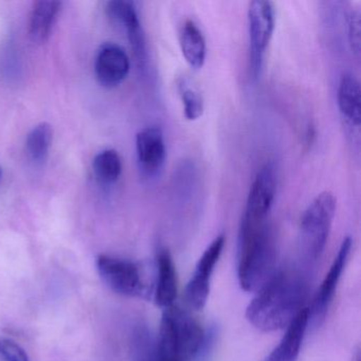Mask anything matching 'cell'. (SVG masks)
<instances>
[{"instance_id":"obj_23","label":"cell","mask_w":361,"mask_h":361,"mask_svg":"<svg viewBox=\"0 0 361 361\" xmlns=\"http://www.w3.org/2000/svg\"><path fill=\"white\" fill-rule=\"evenodd\" d=\"M352 361H361L360 350L357 348L352 357Z\"/></svg>"},{"instance_id":"obj_10","label":"cell","mask_w":361,"mask_h":361,"mask_svg":"<svg viewBox=\"0 0 361 361\" xmlns=\"http://www.w3.org/2000/svg\"><path fill=\"white\" fill-rule=\"evenodd\" d=\"M130 59L121 46L106 43L101 46L94 62L97 79L105 87H117L128 75Z\"/></svg>"},{"instance_id":"obj_9","label":"cell","mask_w":361,"mask_h":361,"mask_svg":"<svg viewBox=\"0 0 361 361\" xmlns=\"http://www.w3.org/2000/svg\"><path fill=\"white\" fill-rule=\"evenodd\" d=\"M276 193V168L267 162L257 172L247 198L246 209L243 219L250 221H265L271 210Z\"/></svg>"},{"instance_id":"obj_14","label":"cell","mask_w":361,"mask_h":361,"mask_svg":"<svg viewBox=\"0 0 361 361\" xmlns=\"http://www.w3.org/2000/svg\"><path fill=\"white\" fill-rule=\"evenodd\" d=\"M337 104L342 119L350 128L359 130L361 123V90L358 79L345 73L340 78Z\"/></svg>"},{"instance_id":"obj_18","label":"cell","mask_w":361,"mask_h":361,"mask_svg":"<svg viewBox=\"0 0 361 361\" xmlns=\"http://www.w3.org/2000/svg\"><path fill=\"white\" fill-rule=\"evenodd\" d=\"M54 140V128L47 122L39 123L29 133L26 140V153L29 159L41 166L49 156Z\"/></svg>"},{"instance_id":"obj_15","label":"cell","mask_w":361,"mask_h":361,"mask_svg":"<svg viewBox=\"0 0 361 361\" xmlns=\"http://www.w3.org/2000/svg\"><path fill=\"white\" fill-rule=\"evenodd\" d=\"M308 329L307 307L285 329L278 345L264 361H297Z\"/></svg>"},{"instance_id":"obj_19","label":"cell","mask_w":361,"mask_h":361,"mask_svg":"<svg viewBox=\"0 0 361 361\" xmlns=\"http://www.w3.org/2000/svg\"><path fill=\"white\" fill-rule=\"evenodd\" d=\"M94 177L103 185H111L122 174V159L115 149H105L96 156L92 162Z\"/></svg>"},{"instance_id":"obj_11","label":"cell","mask_w":361,"mask_h":361,"mask_svg":"<svg viewBox=\"0 0 361 361\" xmlns=\"http://www.w3.org/2000/svg\"><path fill=\"white\" fill-rule=\"evenodd\" d=\"M137 157L139 166L147 176L157 174L166 158L164 132L158 126L143 128L136 137Z\"/></svg>"},{"instance_id":"obj_12","label":"cell","mask_w":361,"mask_h":361,"mask_svg":"<svg viewBox=\"0 0 361 361\" xmlns=\"http://www.w3.org/2000/svg\"><path fill=\"white\" fill-rule=\"evenodd\" d=\"M106 13L116 24L126 31L135 56L139 62L145 61V39L136 6L126 0H114L106 4Z\"/></svg>"},{"instance_id":"obj_2","label":"cell","mask_w":361,"mask_h":361,"mask_svg":"<svg viewBox=\"0 0 361 361\" xmlns=\"http://www.w3.org/2000/svg\"><path fill=\"white\" fill-rule=\"evenodd\" d=\"M278 246L276 234L268 219H242L238 234V283L245 291L257 293L276 274Z\"/></svg>"},{"instance_id":"obj_24","label":"cell","mask_w":361,"mask_h":361,"mask_svg":"<svg viewBox=\"0 0 361 361\" xmlns=\"http://www.w3.org/2000/svg\"><path fill=\"white\" fill-rule=\"evenodd\" d=\"M156 361H166V360H158V359H157V360H156Z\"/></svg>"},{"instance_id":"obj_17","label":"cell","mask_w":361,"mask_h":361,"mask_svg":"<svg viewBox=\"0 0 361 361\" xmlns=\"http://www.w3.org/2000/svg\"><path fill=\"white\" fill-rule=\"evenodd\" d=\"M179 43L185 62L192 68H202L207 58L206 39L193 20H188L183 23L179 35Z\"/></svg>"},{"instance_id":"obj_13","label":"cell","mask_w":361,"mask_h":361,"mask_svg":"<svg viewBox=\"0 0 361 361\" xmlns=\"http://www.w3.org/2000/svg\"><path fill=\"white\" fill-rule=\"evenodd\" d=\"M178 295V274L170 250L160 247L156 255V284L154 300L160 307L174 305Z\"/></svg>"},{"instance_id":"obj_3","label":"cell","mask_w":361,"mask_h":361,"mask_svg":"<svg viewBox=\"0 0 361 361\" xmlns=\"http://www.w3.org/2000/svg\"><path fill=\"white\" fill-rule=\"evenodd\" d=\"M204 337L206 329L187 310L175 304L164 308L158 336V360L195 361Z\"/></svg>"},{"instance_id":"obj_16","label":"cell","mask_w":361,"mask_h":361,"mask_svg":"<svg viewBox=\"0 0 361 361\" xmlns=\"http://www.w3.org/2000/svg\"><path fill=\"white\" fill-rule=\"evenodd\" d=\"M63 4L54 0H41L33 4L29 18V33L35 42L47 41L62 10Z\"/></svg>"},{"instance_id":"obj_1","label":"cell","mask_w":361,"mask_h":361,"mask_svg":"<svg viewBox=\"0 0 361 361\" xmlns=\"http://www.w3.org/2000/svg\"><path fill=\"white\" fill-rule=\"evenodd\" d=\"M312 274L298 265L276 270L247 306V320L266 333L286 329L307 307Z\"/></svg>"},{"instance_id":"obj_5","label":"cell","mask_w":361,"mask_h":361,"mask_svg":"<svg viewBox=\"0 0 361 361\" xmlns=\"http://www.w3.org/2000/svg\"><path fill=\"white\" fill-rule=\"evenodd\" d=\"M276 29V9L271 1L253 0L249 3L248 32L250 46V69L257 78L263 65L264 56Z\"/></svg>"},{"instance_id":"obj_20","label":"cell","mask_w":361,"mask_h":361,"mask_svg":"<svg viewBox=\"0 0 361 361\" xmlns=\"http://www.w3.org/2000/svg\"><path fill=\"white\" fill-rule=\"evenodd\" d=\"M178 92L183 101L185 119L189 121H196L200 119L204 111V99L200 92L185 79H181L179 81Z\"/></svg>"},{"instance_id":"obj_21","label":"cell","mask_w":361,"mask_h":361,"mask_svg":"<svg viewBox=\"0 0 361 361\" xmlns=\"http://www.w3.org/2000/svg\"><path fill=\"white\" fill-rule=\"evenodd\" d=\"M360 12L354 10L350 12L348 20V45L356 58L360 54Z\"/></svg>"},{"instance_id":"obj_6","label":"cell","mask_w":361,"mask_h":361,"mask_svg":"<svg viewBox=\"0 0 361 361\" xmlns=\"http://www.w3.org/2000/svg\"><path fill=\"white\" fill-rule=\"evenodd\" d=\"M352 238H345L340 245L337 255L334 259L329 271L325 274L312 302L307 304L308 327H319L326 318L339 285L340 279L345 269L352 251Z\"/></svg>"},{"instance_id":"obj_8","label":"cell","mask_w":361,"mask_h":361,"mask_svg":"<svg viewBox=\"0 0 361 361\" xmlns=\"http://www.w3.org/2000/svg\"><path fill=\"white\" fill-rule=\"evenodd\" d=\"M225 244L226 238L223 234L215 238L196 264L185 291V302L193 310H202L208 301L213 271L219 263Z\"/></svg>"},{"instance_id":"obj_7","label":"cell","mask_w":361,"mask_h":361,"mask_svg":"<svg viewBox=\"0 0 361 361\" xmlns=\"http://www.w3.org/2000/svg\"><path fill=\"white\" fill-rule=\"evenodd\" d=\"M97 268L103 281L120 295L142 297L147 291L142 272L135 262L101 255L97 259Z\"/></svg>"},{"instance_id":"obj_4","label":"cell","mask_w":361,"mask_h":361,"mask_svg":"<svg viewBox=\"0 0 361 361\" xmlns=\"http://www.w3.org/2000/svg\"><path fill=\"white\" fill-rule=\"evenodd\" d=\"M337 200L331 192L319 194L304 211L300 223L299 252L300 266L312 272L317 262L322 257L335 219Z\"/></svg>"},{"instance_id":"obj_25","label":"cell","mask_w":361,"mask_h":361,"mask_svg":"<svg viewBox=\"0 0 361 361\" xmlns=\"http://www.w3.org/2000/svg\"><path fill=\"white\" fill-rule=\"evenodd\" d=\"M0 174H1V171H0Z\"/></svg>"},{"instance_id":"obj_22","label":"cell","mask_w":361,"mask_h":361,"mask_svg":"<svg viewBox=\"0 0 361 361\" xmlns=\"http://www.w3.org/2000/svg\"><path fill=\"white\" fill-rule=\"evenodd\" d=\"M0 356L6 361H29L26 350L9 338L0 337Z\"/></svg>"}]
</instances>
